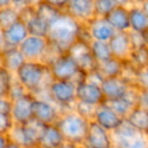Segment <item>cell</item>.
Segmentation results:
<instances>
[{"mask_svg":"<svg viewBox=\"0 0 148 148\" xmlns=\"http://www.w3.org/2000/svg\"><path fill=\"white\" fill-rule=\"evenodd\" d=\"M83 26V23L64 12L49 26L47 39L51 47L59 53H69L71 47L78 41Z\"/></svg>","mask_w":148,"mask_h":148,"instance_id":"obj_1","label":"cell"},{"mask_svg":"<svg viewBox=\"0 0 148 148\" xmlns=\"http://www.w3.org/2000/svg\"><path fill=\"white\" fill-rule=\"evenodd\" d=\"M14 76L26 91L33 96L47 91L53 81L49 66L42 62L34 60H26Z\"/></svg>","mask_w":148,"mask_h":148,"instance_id":"obj_2","label":"cell"},{"mask_svg":"<svg viewBox=\"0 0 148 148\" xmlns=\"http://www.w3.org/2000/svg\"><path fill=\"white\" fill-rule=\"evenodd\" d=\"M90 122L91 121L79 115L76 111L71 110L62 113L56 125L62 134L66 142L79 146L84 143L89 130Z\"/></svg>","mask_w":148,"mask_h":148,"instance_id":"obj_3","label":"cell"},{"mask_svg":"<svg viewBox=\"0 0 148 148\" xmlns=\"http://www.w3.org/2000/svg\"><path fill=\"white\" fill-rule=\"evenodd\" d=\"M49 69L53 80L72 81L79 84L86 79V74L82 72L76 60L68 53L58 56L49 64Z\"/></svg>","mask_w":148,"mask_h":148,"instance_id":"obj_4","label":"cell"},{"mask_svg":"<svg viewBox=\"0 0 148 148\" xmlns=\"http://www.w3.org/2000/svg\"><path fill=\"white\" fill-rule=\"evenodd\" d=\"M49 97L62 111L74 110L77 102V84L72 81L53 80L49 87Z\"/></svg>","mask_w":148,"mask_h":148,"instance_id":"obj_5","label":"cell"},{"mask_svg":"<svg viewBox=\"0 0 148 148\" xmlns=\"http://www.w3.org/2000/svg\"><path fill=\"white\" fill-rule=\"evenodd\" d=\"M45 126V125L40 124L34 120L25 125L14 124L8 134V137L11 142L19 145L22 148L37 145Z\"/></svg>","mask_w":148,"mask_h":148,"instance_id":"obj_6","label":"cell"},{"mask_svg":"<svg viewBox=\"0 0 148 148\" xmlns=\"http://www.w3.org/2000/svg\"><path fill=\"white\" fill-rule=\"evenodd\" d=\"M33 120L42 125H55L62 115V111L51 100L34 97L32 107Z\"/></svg>","mask_w":148,"mask_h":148,"instance_id":"obj_7","label":"cell"},{"mask_svg":"<svg viewBox=\"0 0 148 148\" xmlns=\"http://www.w3.org/2000/svg\"><path fill=\"white\" fill-rule=\"evenodd\" d=\"M49 42L47 37L29 35L20 45L19 49L23 53L26 60L42 62L49 51Z\"/></svg>","mask_w":148,"mask_h":148,"instance_id":"obj_8","label":"cell"},{"mask_svg":"<svg viewBox=\"0 0 148 148\" xmlns=\"http://www.w3.org/2000/svg\"><path fill=\"white\" fill-rule=\"evenodd\" d=\"M78 62L79 66L85 74L95 72L98 69V62L93 57L90 49V43L78 40L69 51V53Z\"/></svg>","mask_w":148,"mask_h":148,"instance_id":"obj_9","label":"cell"},{"mask_svg":"<svg viewBox=\"0 0 148 148\" xmlns=\"http://www.w3.org/2000/svg\"><path fill=\"white\" fill-rule=\"evenodd\" d=\"M83 145L89 148H111L114 145L113 134L95 121H91Z\"/></svg>","mask_w":148,"mask_h":148,"instance_id":"obj_10","label":"cell"},{"mask_svg":"<svg viewBox=\"0 0 148 148\" xmlns=\"http://www.w3.org/2000/svg\"><path fill=\"white\" fill-rule=\"evenodd\" d=\"M133 87H135L134 85H132L122 76L104 79L101 84L105 101L124 98Z\"/></svg>","mask_w":148,"mask_h":148,"instance_id":"obj_11","label":"cell"},{"mask_svg":"<svg viewBox=\"0 0 148 148\" xmlns=\"http://www.w3.org/2000/svg\"><path fill=\"white\" fill-rule=\"evenodd\" d=\"M33 100H34V96L32 94H27L24 97L12 102L10 115L14 124L25 125L33 120Z\"/></svg>","mask_w":148,"mask_h":148,"instance_id":"obj_12","label":"cell"},{"mask_svg":"<svg viewBox=\"0 0 148 148\" xmlns=\"http://www.w3.org/2000/svg\"><path fill=\"white\" fill-rule=\"evenodd\" d=\"M64 12L81 23L86 24L96 17L95 0H70Z\"/></svg>","mask_w":148,"mask_h":148,"instance_id":"obj_13","label":"cell"},{"mask_svg":"<svg viewBox=\"0 0 148 148\" xmlns=\"http://www.w3.org/2000/svg\"><path fill=\"white\" fill-rule=\"evenodd\" d=\"M77 101L98 107L105 102V97L100 85L84 80L77 84Z\"/></svg>","mask_w":148,"mask_h":148,"instance_id":"obj_14","label":"cell"},{"mask_svg":"<svg viewBox=\"0 0 148 148\" xmlns=\"http://www.w3.org/2000/svg\"><path fill=\"white\" fill-rule=\"evenodd\" d=\"M93 121H95L97 124H99L107 131L113 133L125 122V119L119 116L109 106L103 103L97 107Z\"/></svg>","mask_w":148,"mask_h":148,"instance_id":"obj_15","label":"cell"},{"mask_svg":"<svg viewBox=\"0 0 148 148\" xmlns=\"http://www.w3.org/2000/svg\"><path fill=\"white\" fill-rule=\"evenodd\" d=\"M20 17L26 24L29 35L39 37H47L49 32V24L43 21L35 13L34 6H31L20 12Z\"/></svg>","mask_w":148,"mask_h":148,"instance_id":"obj_16","label":"cell"},{"mask_svg":"<svg viewBox=\"0 0 148 148\" xmlns=\"http://www.w3.org/2000/svg\"><path fill=\"white\" fill-rule=\"evenodd\" d=\"M85 25L93 40L109 42L116 33L115 29L108 23L105 18L94 17Z\"/></svg>","mask_w":148,"mask_h":148,"instance_id":"obj_17","label":"cell"},{"mask_svg":"<svg viewBox=\"0 0 148 148\" xmlns=\"http://www.w3.org/2000/svg\"><path fill=\"white\" fill-rule=\"evenodd\" d=\"M28 36L29 33L25 22L20 19L3 30L4 47H19Z\"/></svg>","mask_w":148,"mask_h":148,"instance_id":"obj_18","label":"cell"},{"mask_svg":"<svg viewBox=\"0 0 148 148\" xmlns=\"http://www.w3.org/2000/svg\"><path fill=\"white\" fill-rule=\"evenodd\" d=\"M109 45L113 58L126 62L129 59V56L133 49L130 37H129V31L116 32L115 35L109 41Z\"/></svg>","mask_w":148,"mask_h":148,"instance_id":"obj_19","label":"cell"},{"mask_svg":"<svg viewBox=\"0 0 148 148\" xmlns=\"http://www.w3.org/2000/svg\"><path fill=\"white\" fill-rule=\"evenodd\" d=\"M0 57L1 66L13 75H15L26 62L19 47H4L0 51Z\"/></svg>","mask_w":148,"mask_h":148,"instance_id":"obj_20","label":"cell"},{"mask_svg":"<svg viewBox=\"0 0 148 148\" xmlns=\"http://www.w3.org/2000/svg\"><path fill=\"white\" fill-rule=\"evenodd\" d=\"M105 19L115 29L116 32H127V31H130L129 7H127V6H116L106 16Z\"/></svg>","mask_w":148,"mask_h":148,"instance_id":"obj_21","label":"cell"},{"mask_svg":"<svg viewBox=\"0 0 148 148\" xmlns=\"http://www.w3.org/2000/svg\"><path fill=\"white\" fill-rule=\"evenodd\" d=\"M66 142L57 125H45L38 141L40 148H60Z\"/></svg>","mask_w":148,"mask_h":148,"instance_id":"obj_22","label":"cell"},{"mask_svg":"<svg viewBox=\"0 0 148 148\" xmlns=\"http://www.w3.org/2000/svg\"><path fill=\"white\" fill-rule=\"evenodd\" d=\"M128 124H130L134 129H136L141 134L148 136V110L140 106L133 108L127 118L125 119Z\"/></svg>","mask_w":148,"mask_h":148,"instance_id":"obj_23","label":"cell"},{"mask_svg":"<svg viewBox=\"0 0 148 148\" xmlns=\"http://www.w3.org/2000/svg\"><path fill=\"white\" fill-rule=\"evenodd\" d=\"M129 22L131 31L143 33L148 28V18L138 3L129 6Z\"/></svg>","mask_w":148,"mask_h":148,"instance_id":"obj_24","label":"cell"},{"mask_svg":"<svg viewBox=\"0 0 148 148\" xmlns=\"http://www.w3.org/2000/svg\"><path fill=\"white\" fill-rule=\"evenodd\" d=\"M125 68V62L115 58L106 60V62L98 64L97 71L103 77V79L115 78L122 76Z\"/></svg>","mask_w":148,"mask_h":148,"instance_id":"obj_25","label":"cell"},{"mask_svg":"<svg viewBox=\"0 0 148 148\" xmlns=\"http://www.w3.org/2000/svg\"><path fill=\"white\" fill-rule=\"evenodd\" d=\"M34 10H35V13L37 14V16L40 17L43 21L49 23V26L64 12L58 9V8H56L55 6L42 1V0L35 4Z\"/></svg>","mask_w":148,"mask_h":148,"instance_id":"obj_26","label":"cell"},{"mask_svg":"<svg viewBox=\"0 0 148 148\" xmlns=\"http://www.w3.org/2000/svg\"><path fill=\"white\" fill-rule=\"evenodd\" d=\"M104 103L107 106H109L113 111H115L119 116H121L124 119H126L127 116L133 110V108L137 106L134 102H132L127 97L120 98V99L116 100H110V101H105Z\"/></svg>","mask_w":148,"mask_h":148,"instance_id":"obj_27","label":"cell"},{"mask_svg":"<svg viewBox=\"0 0 148 148\" xmlns=\"http://www.w3.org/2000/svg\"><path fill=\"white\" fill-rule=\"evenodd\" d=\"M90 49H91L92 55L98 62V64L106 62V60L113 58L109 42L92 40L90 43Z\"/></svg>","mask_w":148,"mask_h":148,"instance_id":"obj_28","label":"cell"},{"mask_svg":"<svg viewBox=\"0 0 148 148\" xmlns=\"http://www.w3.org/2000/svg\"><path fill=\"white\" fill-rule=\"evenodd\" d=\"M136 71L142 70L148 66V47H143L132 49L129 59L126 60Z\"/></svg>","mask_w":148,"mask_h":148,"instance_id":"obj_29","label":"cell"},{"mask_svg":"<svg viewBox=\"0 0 148 148\" xmlns=\"http://www.w3.org/2000/svg\"><path fill=\"white\" fill-rule=\"evenodd\" d=\"M21 19L20 12L16 10L13 6H7V7L0 8V27L2 29H6L15 22Z\"/></svg>","mask_w":148,"mask_h":148,"instance_id":"obj_30","label":"cell"},{"mask_svg":"<svg viewBox=\"0 0 148 148\" xmlns=\"http://www.w3.org/2000/svg\"><path fill=\"white\" fill-rule=\"evenodd\" d=\"M114 144L120 148H148V136L138 133L134 137L117 141V142H114Z\"/></svg>","mask_w":148,"mask_h":148,"instance_id":"obj_31","label":"cell"},{"mask_svg":"<svg viewBox=\"0 0 148 148\" xmlns=\"http://www.w3.org/2000/svg\"><path fill=\"white\" fill-rule=\"evenodd\" d=\"M116 6L118 5L115 0H95L96 17L105 18Z\"/></svg>","mask_w":148,"mask_h":148,"instance_id":"obj_32","label":"cell"},{"mask_svg":"<svg viewBox=\"0 0 148 148\" xmlns=\"http://www.w3.org/2000/svg\"><path fill=\"white\" fill-rule=\"evenodd\" d=\"M13 80L14 75L0 66V97H8V93Z\"/></svg>","mask_w":148,"mask_h":148,"instance_id":"obj_33","label":"cell"},{"mask_svg":"<svg viewBox=\"0 0 148 148\" xmlns=\"http://www.w3.org/2000/svg\"><path fill=\"white\" fill-rule=\"evenodd\" d=\"M96 110H97V106L90 105V104L82 103V102L77 101L74 106V111H76L79 115L89 121H93L95 117Z\"/></svg>","mask_w":148,"mask_h":148,"instance_id":"obj_34","label":"cell"},{"mask_svg":"<svg viewBox=\"0 0 148 148\" xmlns=\"http://www.w3.org/2000/svg\"><path fill=\"white\" fill-rule=\"evenodd\" d=\"M27 94H30V93H28V92L26 91V89L16 80L15 76H14L13 83H12L11 87H10L9 93H8V98L13 102V101H16V100L20 99V98L24 97V96H26Z\"/></svg>","mask_w":148,"mask_h":148,"instance_id":"obj_35","label":"cell"},{"mask_svg":"<svg viewBox=\"0 0 148 148\" xmlns=\"http://www.w3.org/2000/svg\"><path fill=\"white\" fill-rule=\"evenodd\" d=\"M135 87L139 90H148V66L136 72Z\"/></svg>","mask_w":148,"mask_h":148,"instance_id":"obj_36","label":"cell"},{"mask_svg":"<svg viewBox=\"0 0 148 148\" xmlns=\"http://www.w3.org/2000/svg\"><path fill=\"white\" fill-rule=\"evenodd\" d=\"M14 126V122L10 114L0 113V134L8 135Z\"/></svg>","mask_w":148,"mask_h":148,"instance_id":"obj_37","label":"cell"},{"mask_svg":"<svg viewBox=\"0 0 148 148\" xmlns=\"http://www.w3.org/2000/svg\"><path fill=\"white\" fill-rule=\"evenodd\" d=\"M129 37H130L131 45H132V49H139V47H146L147 43L145 41L144 35L143 33L140 32H135V31H129Z\"/></svg>","mask_w":148,"mask_h":148,"instance_id":"obj_38","label":"cell"},{"mask_svg":"<svg viewBox=\"0 0 148 148\" xmlns=\"http://www.w3.org/2000/svg\"><path fill=\"white\" fill-rule=\"evenodd\" d=\"M12 108V101L8 97H0V113L10 114Z\"/></svg>","mask_w":148,"mask_h":148,"instance_id":"obj_39","label":"cell"},{"mask_svg":"<svg viewBox=\"0 0 148 148\" xmlns=\"http://www.w3.org/2000/svg\"><path fill=\"white\" fill-rule=\"evenodd\" d=\"M11 6H13L16 10L21 12L24 9H26V8L31 7V6H34V5H32L28 0H12Z\"/></svg>","mask_w":148,"mask_h":148,"instance_id":"obj_40","label":"cell"},{"mask_svg":"<svg viewBox=\"0 0 148 148\" xmlns=\"http://www.w3.org/2000/svg\"><path fill=\"white\" fill-rule=\"evenodd\" d=\"M148 110V90H139L138 105Z\"/></svg>","mask_w":148,"mask_h":148,"instance_id":"obj_41","label":"cell"},{"mask_svg":"<svg viewBox=\"0 0 148 148\" xmlns=\"http://www.w3.org/2000/svg\"><path fill=\"white\" fill-rule=\"evenodd\" d=\"M42 1L47 2V3L51 4V5H53V6H55L56 8L62 10V11H64L70 0H42Z\"/></svg>","mask_w":148,"mask_h":148,"instance_id":"obj_42","label":"cell"},{"mask_svg":"<svg viewBox=\"0 0 148 148\" xmlns=\"http://www.w3.org/2000/svg\"><path fill=\"white\" fill-rule=\"evenodd\" d=\"M10 140L8 135H2L0 134V148H7Z\"/></svg>","mask_w":148,"mask_h":148,"instance_id":"obj_43","label":"cell"},{"mask_svg":"<svg viewBox=\"0 0 148 148\" xmlns=\"http://www.w3.org/2000/svg\"><path fill=\"white\" fill-rule=\"evenodd\" d=\"M136 3H138L141 6V8L143 9V11L145 12L147 18H148V0H139Z\"/></svg>","mask_w":148,"mask_h":148,"instance_id":"obj_44","label":"cell"},{"mask_svg":"<svg viewBox=\"0 0 148 148\" xmlns=\"http://www.w3.org/2000/svg\"><path fill=\"white\" fill-rule=\"evenodd\" d=\"M12 0H0V8L7 7V6L11 5Z\"/></svg>","mask_w":148,"mask_h":148,"instance_id":"obj_45","label":"cell"},{"mask_svg":"<svg viewBox=\"0 0 148 148\" xmlns=\"http://www.w3.org/2000/svg\"><path fill=\"white\" fill-rule=\"evenodd\" d=\"M4 49V37H3V29L0 27V51Z\"/></svg>","mask_w":148,"mask_h":148,"instance_id":"obj_46","label":"cell"},{"mask_svg":"<svg viewBox=\"0 0 148 148\" xmlns=\"http://www.w3.org/2000/svg\"><path fill=\"white\" fill-rule=\"evenodd\" d=\"M60 148H78V145H75V144H73V143L64 142Z\"/></svg>","mask_w":148,"mask_h":148,"instance_id":"obj_47","label":"cell"},{"mask_svg":"<svg viewBox=\"0 0 148 148\" xmlns=\"http://www.w3.org/2000/svg\"><path fill=\"white\" fill-rule=\"evenodd\" d=\"M7 148H22L21 146H19V145H17V144H15V143H13V142H11L10 141L9 142V144H8V146Z\"/></svg>","mask_w":148,"mask_h":148,"instance_id":"obj_48","label":"cell"},{"mask_svg":"<svg viewBox=\"0 0 148 148\" xmlns=\"http://www.w3.org/2000/svg\"><path fill=\"white\" fill-rule=\"evenodd\" d=\"M143 35H144L145 41H146V43H147V45H148V28L144 31V32H143Z\"/></svg>","mask_w":148,"mask_h":148,"instance_id":"obj_49","label":"cell"},{"mask_svg":"<svg viewBox=\"0 0 148 148\" xmlns=\"http://www.w3.org/2000/svg\"><path fill=\"white\" fill-rule=\"evenodd\" d=\"M28 1H29L30 3L32 4V5H35V4L38 3V2H39V1H41V0H28Z\"/></svg>","mask_w":148,"mask_h":148,"instance_id":"obj_50","label":"cell"},{"mask_svg":"<svg viewBox=\"0 0 148 148\" xmlns=\"http://www.w3.org/2000/svg\"><path fill=\"white\" fill-rule=\"evenodd\" d=\"M25 148H40L38 145H33V146H29V147H25Z\"/></svg>","mask_w":148,"mask_h":148,"instance_id":"obj_51","label":"cell"},{"mask_svg":"<svg viewBox=\"0 0 148 148\" xmlns=\"http://www.w3.org/2000/svg\"><path fill=\"white\" fill-rule=\"evenodd\" d=\"M78 148H89V147H87V146H85V145H79L78 146Z\"/></svg>","mask_w":148,"mask_h":148,"instance_id":"obj_52","label":"cell"},{"mask_svg":"<svg viewBox=\"0 0 148 148\" xmlns=\"http://www.w3.org/2000/svg\"><path fill=\"white\" fill-rule=\"evenodd\" d=\"M111 148H120V147H119V146H117V145H116V144H114L113 146H112Z\"/></svg>","mask_w":148,"mask_h":148,"instance_id":"obj_53","label":"cell"},{"mask_svg":"<svg viewBox=\"0 0 148 148\" xmlns=\"http://www.w3.org/2000/svg\"><path fill=\"white\" fill-rule=\"evenodd\" d=\"M132 1H133V2H134V3H136V2H137V1H138V0H132Z\"/></svg>","mask_w":148,"mask_h":148,"instance_id":"obj_54","label":"cell"},{"mask_svg":"<svg viewBox=\"0 0 148 148\" xmlns=\"http://www.w3.org/2000/svg\"><path fill=\"white\" fill-rule=\"evenodd\" d=\"M0 66H1V57H0Z\"/></svg>","mask_w":148,"mask_h":148,"instance_id":"obj_55","label":"cell"},{"mask_svg":"<svg viewBox=\"0 0 148 148\" xmlns=\"http://www.w3.org/2000/svg\"><path fill=\"white\" fill-rule=\"evenodd\" d=\"M147 47H148V45H147Z\"/></svg>","mask_w":148,"mask_h":148,"instance_id":"obj_56","label":"cell"}]
</instances>
